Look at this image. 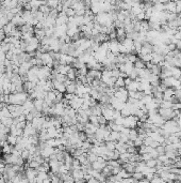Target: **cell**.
<instances>
[{
    "label": "cell",
    "instance_id": "cell-2",
    "mask_svg": "<svg viewBox=\"0 0 181 183\" xmlns=\"http://www.w3.org/2000/svg\"><path fill=\"white\" fill-rule=\"evenodd\" d=\"M25 174H26L27 179L29 180V182H31V181H34L36 179V177H37V171H36V169H32L28 167L25 170Z\"/></svg>",
    "mask_w": 181,
    "mask_h": 183
},
{
    "label": "cell",
    "instance_id": "cell-3",
    "mask_svg": "<svg viewBox=\"0 0 181 183\" xmlns=\"http://www.w3.org/2000/svg\"><path fill=\"white\" fill-rule=\"evenodd\" d=\"M17 139H18V137L12 135V134H9V136H8V144L11 146H15L17 144Z\"/></svg>",
    "mask_w": 181,
    "mask_h": 183
},
{
    "label": "cell",
    "instance_id": "cell-1",
    "mask_svg": "<svg viewBox=\"0 0 181 183\" xmlns=\"http://www.w3.org/2000/svg\"><path fill=\"white\" fill-rule=\"evenodd\" d=\"M105 166H107V162L100 157L94 163H92V168H93V170L99 171V172H101L103 170V168H105Z\"/></svg>",
    "mask_w": 181,
    "mask_h": 183
}]
</instances>
